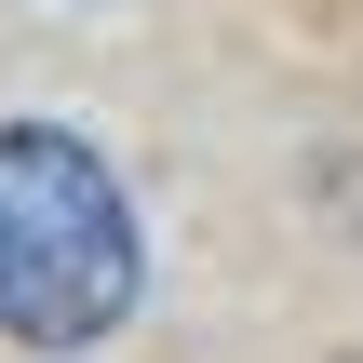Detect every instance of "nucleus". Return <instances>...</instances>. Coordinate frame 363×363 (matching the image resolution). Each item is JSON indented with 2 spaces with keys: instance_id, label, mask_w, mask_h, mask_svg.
Instances as JSON below:
<instances>
[{
  "instance_id": "1",
  "label": "nucleus",
  "mask_w": 363,
  "mask_h": 363,
  "mask_svg": "<svg viewBox=\"0 0 363 363\" xmlns=\"http://www.w3.org/2000/svg\"><path fill=\"white\" fill-rule=\"evenodd\" d=\"M135 202L67 121H0V337L94 350L135 310Z\"/></svg>"
}]
</instances>
